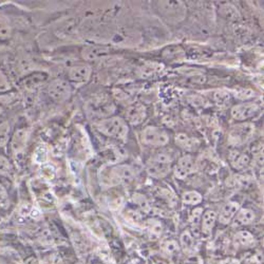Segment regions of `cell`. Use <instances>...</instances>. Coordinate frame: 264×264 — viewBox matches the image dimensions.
<instances>
[{
  "label": "cell",
  "instance_id": "obj_1",
  "mask_svg": "<svg viewBox=\"0 0 264 264\" xmlns=\"http://www.w3.org/2000/svg\"><path fill=\"white\" fill-rule=\"evenodd\" d=\"M95 127L103 134L114 138L124 139L128 134V126L126 121L117 116L100 121L95 124Z\"/></svg>",
  "mask_w": 264,
  "mask_h": 264
},
{
  "label": "cell",
  "instance_id": "obj_2",
  "mask_svg": "<svg viewBox=\"0 0 264 264\" xmlns=\"http://www.w3.org/2000/svg\"><path fill=\"white\" fill-rule=\"evenodd\" d=\"M173 162V154L167 151H160L148 161L147 172L153 178H163L170 172Z\"/></svg>",
  "mask_w": 264,
  "mask_h": 264
},
{
  "label": "cell",
  "instance_id": "obj_3",
  "mask_svg": "<svg viewBox=\"0 0 264 264\" xmlns=\"http://www.w3.org/2000/svg\"><path fill=\"white\" fill-rule=\"evenodd\" d=\"M142 141L148 146L163 147L169 142V135L162 128L148 126L142 132Z\"/></svg>",
  "mask_w": 264,
  "mask_h": 264
},
{
  "label": "cell",
  "instance_id": "obj_4",
  "mask_svg": "<svg viewBox=\"0 0 264 264\" xmlns=\"http://www.w3.org/2000/svg\"><path fill=\"white\" fill-rule=\"evenodd\" d=\"M48 93L52 100L60 103L67 101L71 97L72 88L67 81L55 80L50 84L48 88Z\"/></svg>",
  "mask_w": 264,
  "mask_h": 264
},
{
  "label": "cell",
  "instance_id": "obj_5",
  "mask_svg": "<svg viewBox=\"0 0 264 264\" xmlns=\"http://www.w3.org/2000/svg\"><path fill=\"white\" fill-rule=\"evenodd\" d=\"M260 110V107L255 103H243L231 108V117L236 121H247L254 117Z\"/></svg>",
  "mask_w": 264,
  "mask_h": 264
},
{
  "label": "cell",
  "instance_id": "obj_6",
  "mask_svg": "<svg viewBox=\"0 0 264 264\" xmlns=\"http://www.w3.org/2000/svg\"><path fill=\"white\" fill-rule=\"evenodd\" d=\"M196 170V162L195 159L190 154H185L181 157L175 167V176L180 179L184 180L189 175L195 173Z\"/></svg>",
  "mask_w": 264,
  "mask_h": 264
},
{
  "label": "cell",
  "instance_id": "obj_7",
  "mask_svg": "<svg viewBox=\"0 0 264 264\" xmlns=\"http://www.w3.org/2000/svg\"><path fill=\"white\" fill-rule=\"evenodd\" d=\"M147 116V109L143 104H134L130 106L126 111V121L131 125H139Z\"/></svg>",
  "mask_w": 264,
  "mask_h": 264
},
{
  "label": "cell",
  "instance_id": "obj_8",
  "mask_svg": "<svg viewBox=\"0 0 264 264\" xmlns=\"http://www.w3.org/2000/svg\"><path fill=\"white\" fill-rule=\"evenodd\" d=\"M92 70L89 66L87 65H82V66H75L72 67L69 70V79L70 81L76 83V84H83L89 81L91 76Z\"/></svg>",
  "mask_w": 264,
  "mask_h": 264
},
{
  "label": "cell",
  "instance_id": "obj_9",
  "mask_svg": "<svg viewBox=\"0 0 264 264\" xmlns=\"http://www.w3.org/2000/svg\"><path fill=\"white\" fill-rule=\"evenodd\" d=\"M217 221V213L213 210H206L204 213H202V219H201V229H202V235L205 238H208L211 235L212 228Z\"/></svg>",
  "mask_w": 264,
  "mask_h": 264
},
{
  "label": "cell",
  "instance_id": "obj_10",
  "mask_svg": "<svg viewBox=\"0 0 264 264\" xmlns=\"http://www.w3.org/2000/svg\"><path fill=\"white\" fill-rule=\"evenodd\" d=\"M240 209V205L238 202H228V203L222 208L220 215H219V222L221 224H228L230 221L235 218L236 213Z\"/></svg>",
  "mask_w": 264,
  "mask_h": 264
},
{
  "label": "cell",
  "instance_id": "obj_11",
  "mask_svg": "<svg viewBox=\"0 0 264 264\" xmlns=\"http://www.w3.org/2000/svg\"><path fill=\"white\" fill-rule=\"evenodd\" d=\"M176 144L186 151H195L200 146L198 138L188 136L185 133H179L176 135Z\"/></svg>",
  "mask_w": 264,
  "mask_h": 264
},
{
  "label": "cell",
  "instance_id": "obj_12",
  "mask_svg": "<svg viewBox=\"0 0 264 264\" xmlns=\"http://www.w3.org/2000/svg\"><path fill=\"white\" fill-rule=\"evenodd\" d=\"M229 161L235 169L242 170L250 164V158L248 155L242 152H239L238 150H232L229 154Z\"/></svg>",
  "mask_w": 264,
  "mask_h": 264
},
{
  "label": "cell",
  "instance_id": "obj_13",
  "mask_svg": "<svg viewBox=\"0 0 264 264\" xmlns=\"http://www.w3.org/2000/svg\"><path fill=\"white\" fill-rule=\"evenodd\" d=\"M109 52L110 49L107 46H87L83 50V57L87 60H92L109 54Z\"/></svg>",
  "mask_w": 264,
  "mask_h": 264
},
{
  "label": "cell",
  "instance_id": "obj_14",
  "mask_svg": "<svg viewBox=\"0 0 264 264\" xmlns=\"http://www.w3.org/2000/svg\"><path fill=\"white\" fill-rule=\"evenodd\" d=\"M255 221V212L248 208L238 210L235 215V222L237 225H247Z\"/></svg>",
  "mask_w": 264,
  "mask_h": 264
},
{
  "label": "cell",
  "instance_id": "obj_15",
  "mask_svg": "<svg viewBox=\"0 0 264 264\" xmlns=\"http://www.w3.org/2000/svg\"><path fill=\"white\" fill-rule=\"evenodd\" d=\"M183 201L185 204L197 205L202 201V196L197 191H188L183 195Z\"/></svg>",
  "mask_w": 264,
  "mask_h": 264
},
{
  "label": "cell",
  "instance_id": "obj_16",
  "mask_svg": "<svg viewBox=\"0 0 264 264\" xmlns=\"http://www.w3.org/2000/svg\"><path fill=\"white\" fill-rule=\"evenodd\" d=\"M236 241L243 246H248L254 242V237L248 231H239L236 235Z\"/></svg>",
  "mask_w": 264,
  "mask_h": 264
},
{
  "label": "cell",
  "instance_id": "obj_17",
  "mask_svg": "<svg viewBox=\"0 0 264 264\" xmlns=\"http://www.w3.org/2000/svg\"><path fill=\"white\" fill-rule=\"evenodd\" d=\"M202 213H203V209H202L201 207H197L191 211L189 222H190L193 228H195V230H197L198 226L200 225V222L202 219Z\"/></svg>",
  "mask_w": 264,
  "mask_h": 264
},
{
  "label": "cell",
  "instance_id": "obj_18",
  "mask_svg": "<svg viewBox=\"0 0 264 264\" xmlns=\"http://www.w3.org/2000/svg\"><path fill=\"white\" fill-rule=\"evenodd\" d=\"M9 131H10V126L8 123H3L0 125V146L5 145L8 141L9 137Z\"/></svg>",
  "mask_w": 264,
  "mask_h": 264
},
{
  "label": "cell",
  "instance_id": "obj_19",
  "mask_svg": "<svg viewBox=\"0 0 264 264\" xmlns=\"http://www.w3.org/2000/svg\"><path fill=\"white\" fill-rule=\"evenodd\" d=\"M134 202H135V204L138 205L143 210H145V211L149 210V208H150L149 203H148L147 199H146L144 196L135 195V196H134Z\"/></svg>",
  "mask_w": 264,
  "mask_h": 264
},
{
  "label": "cell",
  "instance_id": "obj_20",
  "mask_svg": "<svg viewBox=\"0 0 264 264\" xmlns=\"http://www.w3.org/2000/svg\"><path fill=\"white\" fill-rule=\"evenodd\" d=\"M181 242L186 247H188L193 243V238H191V236L189 234V231L183 232V235L181 236Z\"/></svg>",
  "mask_w": 264,
  "mask_h": 264
},
{
  "label": "cell",
  "instance_id": "obj_21",
  "mask_svg": "<svg viewBox=\"0 0 264 264\" xmlns=\"http://www.w3.org/2000/svg\"><path fill=\"white\" fill-rule=\"evenodd\" d=\"M165 247H166V250H167L168 253H174V252H176L178 250V245H177V243L175 241L167 242Z\"/></svg>",
  "mask_w": 264,
  "mask_h": 264
},
{
  "label": "cell",
  "instance_id": "obj_22",
  "mask_svg": "<svg viewBox=\"0 0 264 264\" xmlns=\"http://www.w3.org/2000/svg\"><path fill=\"white\" fill-rule=\"evenodd\" d=\"M151 229H152L153 232H155V234H161V232H162V225L158 221H153V225H152Z\"/></svg>",
  "mask_w": 264,
  "mask_h": 264
}]
</instances>
